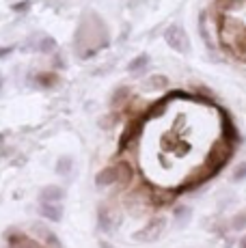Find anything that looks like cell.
I'll return each instance as SVG.
<instances>
[{"label": "cell", "mask_w": 246, "mask_h": 248, "mask_svg": "<svg viewBox=\"0 0 246 248\" xmlns=\"http://www.w3.org/2000/svg\"><path fill=\"white\" fill-rule=\"evenodd\" d=\"M7 242H9V248H46V246L37 244L26 233L17 231V229H11V231L7 233Z\"/></svg>", "instance_id": "cell-9"}, {"label": "cell", "mask_w": 246, "mask_h": 248, "mask_svg": "<svg viewBox=\"0 0 246 248\" xmlns=\"http://www.w3.org/2000/svg\"><path fill=\"white\" fill-rule=\"evenodd\" d=\"M164 229H167V218L164 216H154L143 229H138V231L132 233V240L143 242V244H151V242H155V240L162 237Z\"/></svg>", "instance_id": "cell-4"}, {"label": "cell", "mask_w": 246, "mask_h": 248, "mask_svg": "<svg viewBox=\"0 0 246 248\" xmlns=\"http://www.w3.org/2000/svg\"><path fill=\"white\" fill-rule=\"evenodd\" d=\"M147 65H149V56L147 54H140V56H136L130 65H127V69H130V74H140V71H145Z\"/></svg>", "instance_id": "cell-18"}, {"label": "cell", "mask_w": 246, "mask_h": 248, "mask_svg": "<svg viewBox=\"0 0 246 248\" xmlns=\"http://www.w3.org/2000/svg\"><path fill=\"white\" fill-rule=\"evenodd\" d=\"M229 229L231 231H244L246 229V209L233 214V218L229 220Z\"/></svg>", "instance_id": "cell-17"}, {"label": "cell", "mask_w": 246, "mask_h": 248, "mask_svg": "<svg viewBox=\"0 0 246 248\" xmlns=\"http://www.w3.org/2000/svg\"><path fill=\"white\" fill-rule=\"evenodd\" d=\"M233 151H235V145L229 140H225V138H220V140H216L214 145L210 147V151H207L205 160H203V164H207L214 173H220V169L227 164L231 158H233Z\"/></svg>", "instance_id": "cell-3"}, {"label": "cell", "mask_w": 246, "mask_h": 248, "mask_svg": "<svg viewBox=\"0 0 246 248\" xmlns=\"http://www.w3.org/2000/svg\"><path fill=\"white\" fill-rule=\"evenodd\" d=\"M190 220H192V209L188 207V205H177V207L173 209V222L177 229L188 227Z\"/></svg>", "instance_id": "cell-12"}, {"label": "cell", "mask_w": 246, "mask_h": 248, "mask_svg": "<svg viewBox=\"0 0 246 248\" xmlns=\"http://www.w3.org/2000/svg\"><path fill=\"white\" fill-rule=\"evenodd\" d=\"M134 177V170H132L130 162L119 160L115 164L106 166L104 170H99L95 177V186L97 188H110V186H119V188H125L127 184Z\"/></svg>", "instance_id": "cell-2"}, {"label": "cell", "mask_w": 246, "mask_h": 248, "mask_svg": "<svg viewBox=\"0 0 246 248\" xmlns=\"http://www.w3.org/2000/svg\"><path fill=\"white\" fill-rule=\"evenodd\" d=\"M244 179H246V162H240L233 169V173H231V181L233 184H242Z\"/></svg>", "instance_id": "cell-20"}, {"label": "cell", "mask_w": 246, "mask_h": 248, "mask_svg": "<svg viewBox=\"0 0 246 248\" xmlns=\"http://www.w3.org/2000/svg\"><path fill=\"white\" fill-rule=\"evenodd\" d=\"M54 47H56V41L52 39V37H46V39H41V46H39L41 52H50V50H54Z\"/></svg>", "instance_id": "cell-22"}, {"label": "cell", "mask_w": 246, "mask_h": 248, "mask_svg": "<svg viewBox=\"0 0 246 248\" xmlns=\"http://www.w3.org/2000/svg\"><path fill=\"white\" fill-rule=\"evenodd\" d=\"M0 89H2V76H0Z\"/></svg>", "instance_id": "cell-26"}, {"label": "cell", "mask_w": 246, "mask_h": 248, "mask_svg": "<svg viewBox=\"0 0 246 248\" xmlns=\"http://www.w3.org/2000/svg\"><path fill=\"white\" fill-rule=\"evenodd\" d=\"M164 39H167V44L171 46L173 50H177V52H188V47H190L186 32H184V28H179L177 24H173L171 28H167Z\"/></svg>", "instance_id": "cell-7"}, {"label": "cell", "mask_w": 246, "mask_h": 248, "mask_svg": "<svg viewBox=\"0 0 246 248\" xmlns=\"http://www.w3.org/2000/svg\"><path fill=\"white\" fill-rule=\"evenodd\" d=\"M31 82H35L39 89H50V87H54V84L59 82V76L52 74V71H41V74L35 76V80L31 78Z\"/></svg>", "instance_id": "cell-15"}, {"label": "cell", "mask_w": 246, "mask_h": 248, "mask_svg": "<svg viewBox=\"0 0 246 248\" xmlns=\"http://www.w3.org/2000/svg\"><path fill=\"white\" fill-rule=\"evenodd\" d=\"M240 248H246V235L242 237V240H240Z\"/></svg>", "instance_id": "cell-25"}, {"label": "cell", "mask_w": 246, "mask_h": 248, "mask_svg": "<svg viewBox=\"0 0 246 248\" xmlns=\"http://www.w3.org/2000/svg\"><path fill=\"white\" fill-rule=\"evenodd\" d=\"M121 222H123V216L117 209L106 207V205L97 209V229L102 233H115L121 227Z\"/></svg>", "instance_id": "cell-6"}, {"label": "cell", "mask_w": 246, "mask_h": 248, "mask_svg": "<svg viewBox=\"0 0 246 248\" xmlns=\"http://www.w3.org/2000/svg\"><path fill=\"white\" fill-rule=\"evenodd\" d=\"M127 97H130V89H125V87L115 89V93H112V97H110V106L112 108H121L123 104L127 102Z\"/></svg>", "instance_id": "cell-16"}, {"label": "cell", "mask_w": 246, "mask_h": 248, "mask_svg": "<svg viewBox=\"0 0 246 248\" xmlns=\"http://www.w3.org/2000/svg\"><path fill=\"white\" fill-rule=\"evenodd\" d=\"M218 37H220L222 46L229 47L233 54H238L240 59L246 56V26L233 20H220Z\"/></svg>", "instance_id": "cell-1"}, {"label": "cell", "mask_w": 246, "mask_h": 248, "mask_svg": "<svg viewBox=\"0 0 246 248\" xmlns=\"http://www.w3.org/2000/svg\"><path fill=\"white\" fill-rule=\"evenodd\" d=\"M72 166H74V162L72 158H59V162H56V173L59 175H69L72 173Z\"/></svg>", "instance_id": "cell-19"}, {"label": "cell", "mask_w": 246, "mask_h": 248, "mask_svg": "<svg viewBox=\"0 0 246 248\" xmlns=\"http://www.w3.org/2000/svg\"><path fill=\"white\" fill-rule=\"evenodd\" d=\"M167 84H169V80L167 78H164V76H151V78L147 80V82H145V87H147V89H164V87H167Z\"/></svg>", "instance_id": "cell-21"}, {"label": "cell", "mask_w": 246, "mask_h": 248, "mask_svg": "<svg viewBox=\"0 0 246 248\" xmlns=\"http://www.w3.org/2000/svg\"><path fill=\"white\" fill-rule=\"evenodd\" d=\"M220 117H222V138L225 140H229V142H238L240 140V134H238V127L233 125V121L229 119V114H227L225 110L220 112Z\"/></svg>", "instance_id": "cell-14"}, {"label": "cell", "mask_w": 246, "mask_h": 248, "mask_svg": "<svg viewBox=\"0 0 246 248\" xmlns=\"http://www.w3.org/2000/svg\"><path fill=\"white\" fill-rule=\"evenodd\" d=\"M9 52H13V47H0V59H4V54H9Z\"/></svg>", "instance_id": "cell-24"}, {"label": "cell", "mask_w": 246, "mask_h": 248, "mask_svg": "<svg viewBox=\"0 0 246 248\" xmlns=\"http://www.w3.org/2000/svg\"><path fill=\"white\" fill-rule=\"evenodd\" d=\"M28 4H31V2H28V0H24V2L15 4V7H13V11H26V9H28Z\"/></svg>", "instance_id": "cell-23"}, {"label": "cell", "mask_w": 246, "mask_h": 248, "mask_svg": "<svg viewBox=\"0 0 246 248\" xmlns=\"http://www.w3.org/2000/svg\"><path fill=\"white\" fill-rule=\"evenodd\" d=\"M214 175H216V173L210 169V166H207V164H201L199 169H195L186 179H184V186L175 190V194H177V192H190V190L201 188V186L207 184V181L214 177Z\"/></svg>", "instance_id": "cell-5"}, {"label": "cell", "mask_w": 246, "mask_h": 248, "mask_svg": "<svg viewBox=\"0 0 246 248\" xmlns=\"http://www.w3.org/2000/svg\"><path fill=\"white\" fill-rule=\"evenodd\" d=\"M143 121H145V117L132 119V121L127 123L125 127H123L121 138H119V151H123L127 145H132V142L136 140V136H138V134H140V130H143Z\"/></svg>", "instance_id": "cell-8"}, {"label": "cell", "mask_w": 246, "mask_h": 248, "mask_svg": "<svg viewBox=\"0 0 246 248\" xmlns=\"http://www.w3.org/2000/svg\"><path fill=\"white\" fill-rule=\"evenodd\" d=\"M41 203H59L65 199V190L61 186H44L39 192Z\"/></svg>", "instance_id": "cell-10"}, {"label": "cell", "mask_w": 246, "mask_h": 248, "mask_svg": "<svg viewBox=\"0 0 246 248\" xmlns=\"http://www.w3.org/2000/svg\"><path fill=\"white\" fill-rule=\"evenodd\" d=\"M39 214L50 222H61L63 220V207L59 203H41Z\"/></svg>", "instance_id": "cell-11"}, {"label": "cell", "mask_w": 246, "mask_h": 248, "mask_svg": "<svg viewBox=\"0 0 246 248\" xmlns=\"http://www.w3.org/2000/svg\"><path fill=\"white\" fill-rule=\"evenodd\" d=\"M32 231H35L50 248H61V246H63V244H61V240L56 237V233L50 231V229H46L44 225H39V222H35V225H32Z\"/></svg>", "instance_id": "cell-13"}]
</instances>
